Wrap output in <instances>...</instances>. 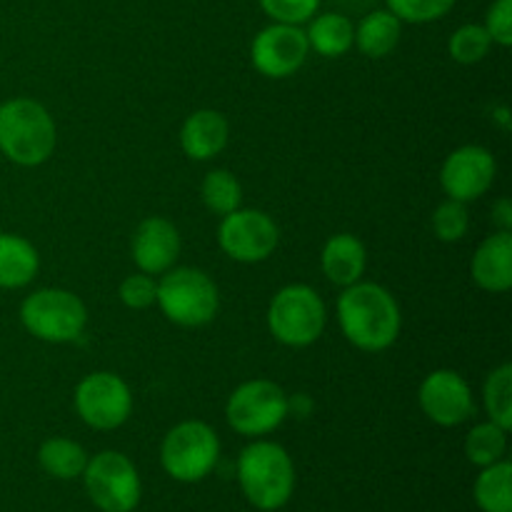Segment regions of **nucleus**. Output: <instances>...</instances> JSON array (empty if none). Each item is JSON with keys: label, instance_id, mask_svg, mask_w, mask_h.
<instances>
[{"label": "nucleus", "instance_id": "obj_11", "mask_svg": "<svg viewBox=\"0 0 512 512\" xmlns=\"http://www.w3.org/2000/svg\"><path fill=\"white\" fill-rule=\"evenodd\" d=\"M280 228L268 213L240 205L223 215L218 225V245L230 260L243 265L265 263L278 250Z\"/></svg>", "mask_w": 512, "mask_h": 512}, {"label": "nucleus", "instance_id": "obj_18", "mask_svg": "<svg viewBox=\"0 0 512 512\" xmlns=\"http://www.w3.org/2000/svg\"><path fill=\"white\" fill-rule=\"evenodd\" d=\"M320 268L323 275L338 288H348V285L363 280L365 270H368V250L365 243L353 233H338L328 238L320 253Z\"/></svg>", "mask_w": 512, "mask_h": 512}, {"label": "nucleus", "instance_id": "obj_13", "mask_svg": "<svg viewBox=\"0 0 512 512\" xmlns=\"http://www.w3.org/2000/svg\"><path fill=\"white\" fill-rule=\"evenodd\" d=\"M310 55L303 25L270 23L260 30L250 45V60L260 75L270 80H285L298 73Z\"/></svg>", "mask_w": 512, "mask_h": 512}, {"label": "nucleus", "instance_id": "obj_12", "mask_svg": "<svg viewBox=\"0 0 512 512\" xmlns=\"http://www.w3.org/2000/svg\"><path fill=\"white\" fill-rule=\"evenodd\" d=\"M425 418L440 428H458L475 415L473 388L458 370L440 368L425 375L418 390Z\"/></svg>", "mask_w": 512, "mask_h": 512}, {"label": "nucleus", "instance_id": "obj_20", "mask_svg": "<svg viewBox=\"0 0 512 512\" xmlns=\"http://www.w3.org/2000/svg\"><path fill=\"white\" fill-rule=\"evenodd\" d=\"M310 50L323 58H343L355 45V25L343 13H315L305 28Z\"/></svg>", "mask_w": 512, "mask_h": 512}, {"label": "nucleus", "instance_id": "obj_26", "mask_svg": "<svg viewBox=\"0 0 512 512\" xmlns=\"http://www.w3.org/2000/svg\"><path fill=\"white\" fill-rule=\"evenodd\" d=\"M483 403L488 420L500 428L512 430V365L503 363L493 368L483 385Z\"/></svg>", "mask_w": 512, "mask_h": 512}, {"label": "nucleus", "instance_id": "obj_34", "mask_svg": "<svg viewBox=\"0 0 512 512\" xmlns=\"http://www.w3.org/2000/svg\"><path fill=\"white\" fill-rule=\"evenodd\" d=\"M493 120L498 123L500 130H505V133H508V130L512 128V115H510L508 105H498V108H493Z\"/></svg>", "mask_w": 512, "mask_h": 512}, {"label": "nucleus", "instance_id": "obj_27", "mask_svg": "<svg viewBox=\"0 0 512 512\" xmlns=\"http://www.w3.org/2000/svg\"><path fill=\"white\" fill-rule=\"evenodd\" d=\"M490 48H493V40L480 23L460 25L448 40L450 58L460 65H478L480 60L488 58Z\"/></svg>", "mask_w": 512, "mask_h": 512}, {"label": "nucleus", "instance_id": "obj_22", "mask_svg": "<svg viewBox=\"0 0 512 512\" xmlns=\"http://www.w3.org/2000/svg\"><path fill=\"white\" fill-rule=\"evenodd\" d=\"M88 450L70 438H48L38 448V465L55 480H75L88 465Z\"/></svg>", "mask_w": 512, "mask_h": 512}, {"label": "nucleus", "instance_id": "obj_28", "mask_svg": "<svg viewBox=\"0 0 512 512\" xmlns=\"http://www.w3.org/2000/svg\"><path fill=\"white\" fill-rule=\"evenodd\" d=\"M470 230L468 203L445 198L433 213V233L440 243H460Z\"/></svg>", "mask_w": 512, "mask_h": 512}, {"label": "nucleus", "instance_id": "obj_15", "mask_svg": "<svg viewBox=\"0 0 512 512\" xmlns=\"http://www.w3.org/2000/svg\"><path fill=\"white\" fill-rule=\"evenodd\" d=\"M180 250H183L180 230L168 218H160V215H150V218L140 220L133 240H130V255H133L135 268L140 273L153 275V278L175 268Z\"/></svg>", "mask_w": 512, "mask_h": 512}, {"label": "nucleus", "instance_id": "obj_6", "mask_svg": "<svg viewBox=\"0 0 512 512\" xmlns=\"http://www.w3.org/2000/svg\"><path fill=\"white\" fill-rule=\"evenodd\" d=\"M220 438L205 420H183L165 433L160 465L175 483L193 485L208 478L220 463Z\"/></svg>", "mask_w": 512, "mask_h": 512}, {"label": "nucleus", "instance_id": "obj_16", "mask_svg": "<svg viewBox=\"0 0 512 512\" xmlns=\"http://www.w3.org/2000/svg\"><path fill=\"white\" fill-rule=\"evenodd\" d=\"M470 275L485 293H508L512 288V233L495 230L488 235L470 260Z\"/></svg>", "mask_w": 512, "mask_h": 512}, {"label": "nucleus", "instance_id": "obj_5", "mask_svg": "<svg viewBox=\"0 0 512 512\" xmlns=\"http://www.w3.org/2000/svg\"><path fill=\"white\" fill-rule=\"evenodd\" d=\"M268 330L285 348H308L318 343L328 325V308L315 288L290 283L273 295L268 305Z\"/></svg>", "mask_w": 512, "mask_h": 512}, {"label": "nucleus", "instance_id": "obj_31", "mask_svg": "<svg viewBox=\"0 0 512 512\" xmlns=\"http://www.w3.org/2000/svg\"><path fill=\"white\" fill-rule=\"evenodd\" d=\"M260 8L273 23L305 25L320 8V0H260Z\"/></svg>", "mask_w": 512, "mask_h": 512}, {"label": "nucleus", "instance_id": "obj_21", "mask_svg": "<svg viewBox=\"0 0 512 512\" xmlns=\"http://www.w3.org/2000/svg\"><path fill=\"white\" fill-rule=\"evenodd\" d=\"M403 35V23L388 8L373 10L355 25V48L365 58L380 60L393 53Z\"/></svg>", "mask_w": 512, "mask_h": 512}, {"label": "nucleus", "instance_id": "obj_3", "mask_svg": "<svg viewBox=\"0 0 512 512\" xmlns=\"http://www.w3.org/2000/svg\"><path fill=\"white\" fill-rule=\"evenodd\" d=\"M58 145V128L43 103L10 98L0 103V153L20 168L48 163Z\"/></svg>", "mask_w": 512, "mask_h": 512}, {"label": "nucleus", "instance_id": "obj_4", "mask_svg": "<svg viewBox=\"0 0 512 512\" xmlns=\"http://www.w3.org/2000/svg\"><path fill=\"white\" fill-rule=\"evenodd\" d=\"M155 305L178 328H203L218 315L220 290L205 270L175 265L158 275Z\"/></svg>", "mask_w": 512, "mask_h": 512}, {"label": "nucleus", "instance_id": "obj_1", "mask_svg": "<svg viewBox=\"0 0 512 512\" xmlns=\"http://www.w3.org/2000/svg\"><path fill=\"white\" fill-rule=\"evenodd\" d=\"M335 313L345 340L363 353H383L393 348L403 330L398 300L380 283L358 280L343 288Z\"/></svg>", "mask_w": 512, "mask_h": 512}, {"label": "nucleus", "instance_id": "obj_10", "mask_svg": "<svg viewBox=\"0 0 512 512\" xmlns=\"http://www.w3.org/2000/svg\"><path fill=\"white\" fill-rule=\"evenodd\" d=\"M73 405L88 428L108 433L123 428L133 415V390L118 373L98 370L75 385Z\"/></svg>", "mask_w": 512, "mask_h": 512}, {"label": "nucleus", "instance_id": "obj_33", "mask_svg": "<svg viewBox=\"0 0 512 512\" xmlns=\"http://www.w3.org/2000/svg\"><path fill=\"white\" fill-rule=\"evenodd\" d=\"M490 223H493L495 230L512 233V203H510V198L495 200L493 208H490Z\"/></svg>", "mask_w": 512, "mask_h": 512}, {"label": "nucleus", "instance_id": "obj_24", "mask_svg": "<svg viewBox=\"0 0 512 512\" xmlns=\"http://www.w3.org/2000/svg\"><path fill=\"white\" fill-rule=\"evenodd\" d=\"M508 433L493 420L473 425L465 435V458L475 468H488V465L500 463L508 455Z\"/></svg>", "mask_w": 512, "mask_h": 512}, {"label": "nucleus", "instance_id": "obj_2", "mask_svg": "<svg viewBox=\"0 0 512 512\" xmlns=\"http://www.w3.org/2000/svg\"><path fill=\"white\" fill-rule=\"evenodd\" d=\"M235 475L243 498L260 512L283 510L293 500L298 480L288 450L265 438H255L240 450Z\"/></svg>", "mask_w": 512, "mask_h": 512}, {"label": "nucleus", "instance_id": "obj_9", "mask_svg": "<svg viewBox=\"0 0 512 512\" xmlns=\"http://www.w3.org/2000/svg\"><path fill=\"white\" fill-rule=\"evenodd\" d=\"M83 488L100 512H133L143 498V480L133 460L120 450H100L83 470Z\"/></svg>", "mask_w": 512, "mask_h": 512}, {"label": "nucleus", "instance_id": "obj_17", "mask_svg": "<svg viewBox=\"0 0 512 512\" xmlns=\"http://www.w3.org/2000/svg\"><path fill=\"white\" fill-rule=\"evenodd\" d=\"M230 123L220 110L200 108L185 118L180 128V148L190 160H213L228 148Z\"/></svg>", "mask_w": 512, "mask_h": 512}, {"label": "nucleus", "instance_id": "obj_23", "mask_svg": "<svg viewBox=\"0 0 512 512\" xmlns=\"http://www.w3.org/2000/svg\"><path fill=\"white\" fill-rule=\"evenodd\" d=\"M473 500L480 512H512V463L508 458L480 468Z\"/></svg>", "mask_w": 512, "mask_h": 512}, {"label": "nucleus", "instance_id": "obj_8", "mask_svg": "<svg viewBox=\"0 0 512 512\" xmlns=\"http://www.w3.org/2000/svg\"><path fill=\"white\" fill-rule=\"evenodd\" d=\"M290 415V395L265 378L245 380L225 403V420L243 438H265L275 433Z\"/></svg>", "mask_w": 512, "mask_h": 512}, {"label": "nucleus", "instance_id": "obj_29", "mask_svg": "<svg viewBox=\"0 0 512 512\" xmlns=\"http://www.w3.org/2000/svg\"><path fill=\"white\" fill-rule=\"evenodd\" d=\"M385 5L400 23L428 25L443 20L453 10L455 0H385Z\"/></svg>", "mask_w": 512, "mask_h": 512}, {"label": "nucleus", "instance_id": "obj_32", "mask_svg": "<svg viewBox=\"0 0 512 512\" xmlns=\"http://www.w3.org/2000/svg\"><path fill=\"white\" fill-rule=\"evenodd\" d=\"M483 28L488 30L493 45L510 48L512 45V0H493L485 13Z\"/></svg>", "mask_w": 512, "mask_h": 512}, {"label": "nucleus", "instance_id": "obj_19", "mask_svg": "<svg viewBox=\"0 0 512 512\" xmlns=\"http://www.w3.org/2000/svg\"><path fill=\"white\" fill-rule=\"evenodd\" d=\"M40 270L38 248L18 233H0V290L28 288Z\"/></svg>", "mask_w": 512, "mask_h": 512}, {"label": "nucleus", "instance_id": "obj_30", "mask_svg": "<svg viewBox=\"0 0 512 512\" xmlns=\"http://www.w3.org/2000/svg\"><path fill=\"white\" fill-rule=\"evenodd\" d=\"M118 298L130 310H148L158 298V280L148 273H133L120 283Z\"/></svg>", "mask_w": 512, "mask_h": 512}, {"label": "nucleus", "instance_id": "obj_14", "mask_svg": "<svg viewBox=\"0 0 512 512\" xmlns=\"http://www.w3.org/2000/svg\"><path fill=\"white\" fill-rule=\"evenodd\" d=\"M495 175H498V163L485 145H463L443 160L440 188H443L445 198L473 203V200L488 195L495 183Z\"/></svg>", "mask_w": 512, "mask_h": 512}, {"label": "nucleus", "instance_id": "obj_25", "mask_svg": "<svg viewBox=\"0 0 512 512\" xmlns=\"http://www.w3.org/2000/svg\"><path fill=\"white\" fill-rule=\"evenodd\" d=\"M200 198H203V205L210 213L223 218V215L233 213V210L243 205V185H240V180L230 170L215 168L203 178Z\"/></svg>", "mask_w": 512, "mask_h": 512}, {"label": "nucleus", "instance_id": "obj_7", "mask_svg": "<svg viewBox=\"0 0 512 512\" xmlns=\"http://www.w3.org/2000/svg\"><path fill=\"white\" fill-rule=\"evenodd\" d=\"M20 323L43 343H75L88 328V308L73 290L40 288L20 303Z\"/></svg>", "mask_w": 512, "mask_h": 512}]
</instances>
